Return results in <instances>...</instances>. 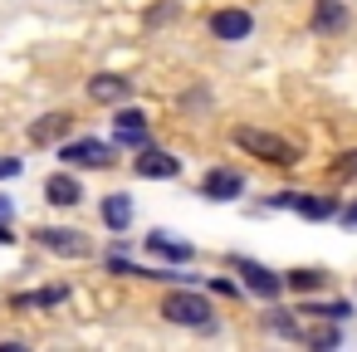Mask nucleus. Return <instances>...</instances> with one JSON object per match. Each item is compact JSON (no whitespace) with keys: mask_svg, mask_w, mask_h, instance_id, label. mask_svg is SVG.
<instances>
[{"mask_svg":"<svg viewBox=\"0 0 357 352\" xmlns=\"http://www.w3.org/2000/svg\"><path fill=\"white\" fill-rule=\"evenodd\" d=\"M167 323H176V328H196V332H215V308H211V298L201 293V289H172L167 298H162V308H157Z\"/></svg>","mask_w":357,"mask_h":352,"instance_id":"2","label":"nucleus"},{"mask_svg":"<svg viewBox=\"0 0 357 352\" xmlns=\"http://www.w3.org/2000/svg\"><path fill=\"white\" fill-rule=\"evenodd\" d=\"M98 215H103V225H108V230H118V235H128V225H132V215H137V206H132V196H128V191H113V196H103V206H98Z\"/></svg>","mask_w":357,"mask_h":352,"instance_id":"15","label":"nucleus"},{"mask_svg":"<svg viewBox=\"0 0 357 352\" xmlns=\"http://www.w3.org/2000/svg\"><path fill=\"white\" fill-rule=\"evenodd\" d=\"M113 137H118V147H132V152H142L147 142H152V128H147V113L142 108H118V118H113Z\"/></svg>","mask_w":357,"mask_h":352,"instance_id":"8","label":"nucleus"},{"mask_svg":"<svg viewBox=\"0 0 357 352\" xmlns=\"http://www.w3.org/2000/svg\"><path fill=\"white\" fill-rule=\"evenodd\" d=\"M206 25H211V40H220V45H240L255 35V15L245 6H220V10H211Z\"/></svg>","mask_w":357,"mask_h":352,"instance_id":"5","label":"nucleus"},{"mask_svg":"<svg viewBox=\"0 0 357 352\" xmlns=\"http://www.w3.org/2000/svg\"><path fill=\"white\" fill-rule=\"evenodd\" d=\"M64 298H69L64 284H45V289H35V293H15V308H54V303H64Z\"/></svg>","mask_w":357,"mask_h":352,"instance_id":"19","label":"nucleus"},{"mask_svg":"<svg viewBox=\"0 0 357 352\" xmlns=\"http://www.w3.org/2000/svg\"><path fill=\"white\" fill-rule=\"evenodd\" d=\"M0 220H6V225L15 220V201H10V196H0Z\"/></svg>","mask_w":357,"mask_h":352,"instance_id":"26","label":"nucleus"},{"mask_svg":"<svg viewBox=\"0 0 357 352\" xmlns=\"http://www.w3.org/2000/svg\"><path fill=\"white\" fill-rule=\"evenodd\" d=\"M132 171L142 176V181H176L181 176V157H172V152H162V147H142L137 157H132Z\"/></svg>","mask_w":357,"mask_h":352,"instance_id":"7","label":"nucleus"},{"mask_svg":"<svg viewBox=\"0 0 357 352\" xmlns=\"http://www.w3.org/2000/svg\"><path fill=\"white\" fill-rule=\"evenodd\" d=\"M337 220H342L347 230H357V201H347V206H337Z\"/></svg>","mask_w":357,"mask_h":352,"instance_id":"24","label":"nucleus"},{"mask_svg":"<svg viewBox=\"0 0 357 352\" xmlns=\"http://www.w3.org/2000/svg\"><path fill=\"white\" fill-rule=\"evenodd\" d=\"M333 176H357V147H347V152L333 162Z\"/></svg>","mask_w":357,"mask_h":352,"instance_id":"22","label":"nucleus"},{"mask_svg":"<svg viewBox=\"0 0 357 352\" xmlns=\"http://www.w3.org/2000/svg\"><path fill=\"white\" fill-rule=\"evenodd\" d=\"M289 211H298L303 220H337V196H313V191H294Z\"/></svg>","mask_w":357,"mask_h":352,"instance_id":"14","label":"nucleus"},{"mask_svg":"<svg viewBox=\"0 0 357 352\" xmlns=\"http://www.w3.org/2000/svg\"><path fill=\"white\" fill-rule=\"evenodd\" d=\"M230 142L240 147V152H250V157H259L264 167H298L303 162V152H298V142H289V137H279V132H264V128H230Z\"/></svg>","mask_w":357,"mask_h":352,"instance_id":"1","label":"nucleus"},{"mask_svg":"<svg viewBox=\"0 0 357 352\" xmlns=\"http://www.w3.org/2000/svg\"><path fill=\"white\" fill-rule=\"evenodd\" d=\"M211 289H215V293H230V298H235V293H245V289H240V284H230V279H215Z\"/></svg>","mask_w":357,"mask_h":352,"instance_id":"25","label":"nucleus"},{"mask_svg":"<svg viewBox=\"0 0 357 352\" xmlns=\"http://www.w3.org/2000/svg\"><path fill=\"white\" fill-rule=\"evenodd\" d=\"M0 245H15V235H10V225L0 220Z\"/></svg>","mask_w":357,"mask_h":352,"instance_id":"27","label":"nucleus"},{"mask_svg":"<svg viewBox=\"0 0 357 352\" xmlns=\"http://www.w3.org/2000/svg\"><path fill=\"white\" fill-rule=\"evenodd\" d=\"M323 284H328V269H313V264H298L284 274V289H294V293H318Z\"/></svg>","mask_w":357,"mask_h":352,"instance_id":"18","label":"nucleus"},{"mask_svg":"<svg viewBox=\"0 0 357 352\" xmlns=\"http://www.w3.org/2000/svg\"><path fill=\"white\" fill-rule=\"evenodd\" d=\"M347 0H313V15H308V25L318 30V35H342L347 30Z\"/></svg>","mask_w":357,"mask_h":352,"instance_id":"13","label":"nucleus"},{"mask_svg":"<svg viewBox=\"0 0 357 352\" xmlns=\"http://www.w3.org/2000/svg\"><path fill=\"white\" fill-rule=\"evenodd\" d=\"M264 328H269L274 337H289V342H303V328H298V318H289L284 308H274V313H264Z\"/></svg>","mask_w":357,"mask_h":352,"instance_id":"20","label":"nucleus"},{"mask_svg":"<svg viewBox=\"0 0 357 352\" xmlns=\"http://www.w3.org/2000/svg\"><path fill=\"white\" fill-rule=\"evenodd\" d=\"M20 171H25V162H20V157H6V152H0V181H15Z\"/></svg>","mask_w":357,"mask_h":352,"instance_id":"23","label":"nucleus"},{"mask_svg":"<svg viewBox=\"0 0 357 352\" xmlns=\"http://www.w3.org/2000/svg\"><path fill=\"white\" fill-rule=\"evenodd\" d=\"M45 201H50V206H59V211H74V206L84 201V181L64 167V171L45 176Z\"/></svg>","mask_w":357,"mask_h":352,"instance_id":"11","label":"nucleus"},{"mask_svg":"<svg viewBox=\"0 0 357 352\" xmlns=\"http://www.w3.org/2000/svg\"><path fill=\"white\" fill-rule=\"evenodd\" d=\"M201 196L206 201H235V196H245V176L235 167H211L201 176Z\"/></svg>","mask_w":357,"mask_h":352,"instance_id":"9","label":"nucleus"},{"mask_svg":"<svg viewBox=\"0 0 357 352\" xmlns=\"http://www.w3.org/2000/svg\"><path fill=\"white\" fill-rule=\"evenodd\" d=\"M298 313L323 318V323H347L352 318V303L347 298H308V303H298Z\"/></svg>","mask_w":357,"mask_h":352,"instance_id":"17","label":"nucleus"},{"mask_svg":"<svg viewBox=\"0 0 357 352\" xmlns=\"http://www.w3.org/2000/svg\"><path fill=\"white\" fill-rule=\"evenodd\" d=\"M142 245H147L152 259H167V264H191V259H196V250H191L186 240H176L172 230H152Z\"/></svg>","mask_w":357,"mask_h":352,"instance_id":"12","label":"nucleus"},{"mask_svg":"<svg viewBox=\"0 0 357 352\" xmlns=\"http://www.w3.org/2000/svg\"><path fill=\"white\" fill-rule=\"evenodd\" d=\"M128 98H132V79L128 74H93L89 79V103L113 108V103H128Z\"/></svg>","mask_w":357,"mask_h":352,"instance_id":"10","label":"nucleus"},{"mask_svg":"<svg viewBox=\"0 0 357 352\" xmlns=\"http://www.w3.org/2000/svg\"><path fill=\"white\" fill-rule=\"evenodd\" d=\"M303 342H308V347H318V352H323V347H337V328H318V332H303Z\"/></svg>","mask_w":357,"mask_h":352,"instance_id":"21","label":"nucleus"},{"mask_svg":"<svg viewBox=\"0 0 357 352\" xmlns=\"http://www.w3.org/2000/svg\"><path fill=\"white\" fill-rule=\"evenodd\" d=\"M235 274H240V289L255 293V298H264V303H274V298L284 293V274H274V269L259 264V259H235Z\"/></svg>","mask_w":357,"mask_h":352,"instance_id":"6","label":"nucleus"},{"mask_svg":"<svg viewBox=\"0 0 357 352\" xmlns=\"http://www.w3.org/2000/svg\"><path fill=\"white\" fill-rule=\"evenodd\" d=\"M35 240H40V250H50L59 259H89L93 254V240L84 230H69V225H40Z\"/></svg>","mask_w":357,"mask_h":352,"instance_id":"4","label":"nucleus"},{"mask_svg":"<svg viewBox=\"0 0 357 352\" xmlns=\"http://www.w3.org/2000/svg\"><path fill=\"white\" fill-rule=\"evenodd\" d=\"M59 162L69 171H108L118 162V152L98 137H69V142H59Z\"/></svg>","mask_w":357,"mask_h":352,"instance_id":"3","label":"nucleus"},{"mask_svg":"<svg viewBox=\"0 0 357 352\" xmlns=\"http://www.w3.org/2000/svg\"><path fill=\"white\" fill-rule=\"evenodd\" d=\"M69 128H74V118H69V113H45V118H35V123H30V142H35V147L64 142V137H69Z\"/></svg>","mask_w":357,"mask_h":352,"instance_id":"16","label":"nucleus"}]
</instances>
